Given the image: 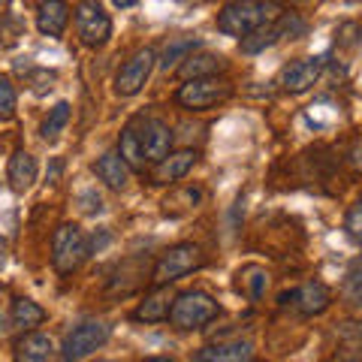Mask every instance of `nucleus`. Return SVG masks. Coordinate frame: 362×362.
Returning <instances> with one entry per match:
<instances>
[{
    "label": "nucleus",
    "mask_w": 362,
    "mask_h": 362,
    "mask_svg": "<svg viewBox=\"0 0 362 362\" xmlns=\"http://www.w3.org/2000/svg\"><path fill=\"white\" fill-rule=\"evenodd\" d=\"M4 293H6V290H4V284H0V299H4Z\"/></svg>",
    "instance_id": "nucleus-39"
},
{
    "label": "nucleus",
    "mask_w": 362,
    "mask_h": 362,
    "mask_svg": "<svg viewBox=\"0 0 362 362\" xmlns=\"http://www.w3.org/2000/svg\"><path fill=\"white\" fill-rule=\"evenodd\" d=\"M290 299L299 308V314L317 317V314H323L332 305V293H329L326 284H320V281H308V284H302L296 293H290Z\"/></svg>",
    "instance_id": "nucleus-12"
},
{
    "label": "nucleus",
    "mask_w": 362,
    "mask_h": 362,
    "mask_svg": "<svg viewBox=\"0 0 362 362\" xmlns=\"http://www.w3.org/2000/svg\"><path fill=\"white\" fill-rule=\"evenodd\" d=\"M6 329H9V326H6V317H4V314H0V335H4Z\"/></svg>",
    "instance_id": "nucleus-37"
},
{
    "label": "nucleus",
    "mask_w": 362,
    "mask_h": 362,
    "mask_svg": "<svg viewBox=\"0 0 362 362\" xmlns=\"http://www.w3.org/2000/svg\"><path fill=\"white\" fill-rule=\"evenodd\" d=\"M145 362H175V359H173V356H148Z\"/></svg>",
    "instance_id": "nucleus-36"
},
{
    "label": "nucleus",
    "mask_w": 362,
    "mask_h": 362,
    "mask_svg": "<svg viewBox=\"0 0 362 362\" xmlns=\"http://www.w3.org/2000/svg\"><path fill=\"white\" fill-rule=\"evenodd\" d=\"M347 163L354 173L362 175V136H356L354 142H350V148H347Z\"/></svg>",
    "instance_id": "nucleus-31"
},
{
    "label": "nucleus",
    "mask_w": 362,
    "mask_h": 362,
    "mask_svg": "<svg viewBox=\"0 0 362 362\" xmlns=\"http://www.w3.org/2000/svg\"><path fill=\"white\" fill-rule=\"evenodd\" d=\"M230 97H233V85H230V78H223V76L190 78V82H185L175 90V103L187 112H206Z\"/></svg>",
    "instance_id": "nucleus-3"
},
{
    "label": "nucleus",
    "mask_w": 362,
    "mask_h": 362,
    "mask_svg": "<svg viewBox=\"0 0 362 362\" xmlns=\"http://www.w3.org/2000/svg\"><path fill=\"white\" fill-rule=\"evenodd\" d=\"M0 6H9V0H0Z\"/></svg>",
    "instance_id": "nucleus-40"
},
{
    "label": "nucleus",
    "mask_w": 362,
    "mask_h": 362,
    "mask_svg": "<svg viewBox=\"0 0 362 362\" xmlns=\"http://www.w3.org/2000/svg\"><path fill=\"white\" fill-rule=\"evenodd\" d=\"M118 154H121V160L130 166V173H139V169L145 166V154H142L139 127H136V121H130L127 127L121 130V139H118Z\"/></svg>",
    "instance_id": "nucleus-20"
},
{
    "label": "nucleus",
    "mask_w": 362,
    "mask_h": 362,
    "mask_svg": "<svg viewBox=\"0 0 362 362\" xmlns=\"http://www.w3.org/2000/svg\"><path fill=\"white\" fill-rule=\"evenodd\" d=\"M13 326H18V329H25V332H30L33 326H40L42 320H45V311L40 308L33 299H28V296H21V299H16L13 302Z\"/></svg>",
    "instance_id": "nucleus-21"
},
{
    "label": "nucleus",
    "mask_w": 362,
    "mask_h": 362,
    "mask_svg": "<svg viewBox=\"0 0 362 362\" xmlns=\"http://www.w3.org/2000/svg\"><path fill=\"white\" fill-rule=\"evenodd\" d=\"M82 199L88 202V206H82V211H88V214L103 211V199H100V197H94V194H82Z\"/></svg>",
    "instance_id": "nucleus-32"
},
{
    "label": "nucleus",
    "mask_w": 362,
    "mask_h": 362,
    "mask_svg": "<svg viewBox=\"0 0 362 362\" xmlns=\"http://www.w3.org/2000/svg\"><path fill=\"white\" fill-rule=\"evenodd\" d=\"M28 82H30L33 94H49V90L54 88V82H58V73L54 70H30Z\"/></svg>",
    "instance_id": "nucleus-29"
},
{
    "label": "nucleus",
    "mask_w": 362,
    "mask_h": 362,
    "mask_svg": "<svg viewBox=\"0 0 362 362\" xmlns=\"http://www.w3.org/2000/svg\"><path fill=\"white\" fill-rule=\"evenodd\" d=\"M272 13H278L275 0H230L221 13H218V30L226 37H247L257 28L269 25Z\"/></svg>",
    "instance_id": "nucleus-1"
},
{
    "label": "nucleus",
    "mask_w": 362,
    "mask_h": 362,
    "mask_svg": "<svg viewBox=\"0 0 362 362\" xmlns=\"http://www.w3.org/2000/svg\"><path fill=\"white\" fill-rule=\"evenodd\" d=\"M13 350L16 362H54V341L45 332H25Z\"/></svg>",
    "instance_id": "nucleus-13"
},
{
    "label": "nucleus",
    "mask_w": 362,
    "mask_h": 362,
    "mask_svg": "<svg viewBox=\"0 0 362 362\" xmlns=\"http://www.w3.org/2000/svg\"><path fill=\"white\" fill-rule=\"evenodd\" d=\"M269 287V275H266V269H259V266H245L239 272V290L245 293L247 299H254L259 302L263 299V293Z\"/></svg>",
    "instance_id": "nucleus-22"
},
{
    "label": "nucleus",
    "mask_w": 362,
    "mask_h": 362,
    "mask_svg": "<svg viewBox=\"0 0 362 362\" xmlns=\"http://www.w3.org/2000/svg\"><path fill=\"white\" fill-rule=\"evenodd\" d=\"M40 175V166H37V157L28 154V151H16L9 157V166H6V178H9V187L16 194H25V190L33 187V181Z\"/></svg>",
    "instance_id": "nucleus-14"
},
{
    "label": "nucleus",
    "mask_w": 362,
    "mask_h": 362,
    "mask_svg": "<svg viewBox=\"0 0 362 362\" xmlns=\"http://www.w3.org/2000/svg\"><path fill=\"white\" fill-rule=\"evenodd\" d=\"M173 302H175V296L169 293V284L157 287L151 296H145V302L133 311V320H139V323H160V320H169Z\"/></svg>",
    "instance_id": "nucleus-16"
},
{
    "label": "nucleus",
    "mask_w": 362,
    "mask_h": 362,
    "mask_svg": "<svg viewBox=\"0 0 362 362\" xmlns=\"http://www.w3.org/2000/svg\"><path fill=\"white\" fill-rule=\"evenodd\" d=\"M218 314H221L218 299H211L206 290H187L175 296L173 311H169V326L178 332H194L209 326Z\"/></svg>",
    "instance_id": "nucleus-2"
},
{
    "label": "nucleus",
    "mask_w": 362,
    "mask_h": 362,
    "mask_svg": "<svg viewBox=\"0 0 362 362\" xmlns=\"http://www.w3.org/2000/svg\"><path fill=\"white\" fill-rule=\"evenodd\" d=\"M275 25H278L281 40H299V37H305V30H308V25H305V18L299 13H281L275 18Z\"/></svg>",
    "instance_id": "nucleus-26"
},
{
    "label": "nucleus",
    "mask_w": 362,
    "mask_h": 362,
    "mask_svg": "<svg viewBox=\"0 0 362 362\" xmlns=\"http://www.w3.org/2000/svg\"><path fill=\"white\" fill-rule=\"evenodd\" d=\"M344 230H347L350 239L362 245V199L354 202V206H350V211L344 214Z\"/></svg>",
    "instance_id": "nucleus-30"
},
{
    "label": "nucleus",
    "mask_w": 362,
    "mask_h": 362,
    "mask_svg": "<svg viewBox=\"0 0 362 362\" xmlns=\"http://www.w3.org/2000/svg\"><path fill=\"white\" fill-rule=\"evenodd\" d=\"M94 173L112 190H124V187H127V181H130V166L121 160L118 151H106L103 157H97Z\"/></svg>",
    "instance_id": "nucleus-18"
},
{
    "label": "nucleus",
    "mask_w": 362,
    "mask_h": 362,
    "mask_svg": "<svg viewBox=\"0 0 362 362\" xmlns=\"http://www.w3.org/2000/svg\"><path fill=\"white\" fill-rule=\"evenodd\" d=\"M6 259H9V245H6L4 235H0V269L6 266Z\"/></svg>",
    "instance_id": "nucleus-33"
},
{
    "label": "nucleus",
    "mask_w": 362,
    "mask_h": 362,
    "mask_svg": "<svg viewBox=\"0 0 362 362\" xmlns=\"http://www.w3.org/2000/svg\"><path fill=\"white\" fill-rule=\"evenodd\" d=\"M275 4H284V6H299V4H308V0H275Z\"/></svg>",
    "instance_id": "nucleus-35"
},
{
    "label": "nucleus",
    "mask_w": 362,
    "mask_h": 362,
    "mask_svg": "<svg viewBox=\"0 0 362 362\" xmlns=\"http://www.w3.org/2000/svg\"><path fill=\"white\" fill-rule=\"evenodd\" d=\"M16 103H18V94H16L13 78L0 76V118H13L16 115Z\"/></svg>",
    "instance_id": "nucleus-28"
},
{
    "label": "nucleus",
    "mask_w": 362,
    "mask_h": 362,
    "mask_svg": "<svg viewBox=\"0 0 362 362\" xmlns=\"http://www.w3.org/2000/svg\"><path fill=\"white\" fill-rule=\"evenodd\" d=\"M76 30L88 49H100L112 37V18L103 13L100 0H78L76 4Z\"/></svg>",
    "instance_id": "nucleus-7"
},
{
    "label": "nucleus",
    "mask_w": 362,
    "mask_h": 362,
    "mask_svg": "<svg viewBox=\"0 0 362 362\" xmlns=\"http://www.w3.org/2000/svg\"><path fill=\"white\" fill-rule=\"evenodd\" d=\"M88 259V239L76 223H61L52 235V266L58 275H73V272Z\"/></svg>",
    "instance_id": "nucleus-4"
},
{
    "label": "nucleus",
    "mask_w": 362,
    "mask_h": 362,
    "mask_svg": "<svg viewBox=\"0 0 362 362\" xmlns=\"http://www.w3.org/2000/svg\"><path fill=\"white\" fill-rule=\"evenodd\" d=\"M70 115H73V109H70V103H66V100H61L58 106L54 109H49V118L42 121V139L45 142H54L58 139V136L66 130V124H70Z\"/></svg>",
    "instance_id": "nucleus-24"
},
{
    "label": "nucleus",
    "mask_w": 362,
    "mask_h": 362,
    "mask_svg": "<svg viewBox=\"0 0 362 362\" xmlns=\"http://www.w3.org/2000/svg\"><path fill=\"white\" fill-rule=\"evenodd\" d=\"M70 25V4L66 0H42L37 6V30L42 37H61Z\"/></svg>",
    "instance_id": "nucleus-11"
},
{
    "label": "nucleus",
    "mask_w": 362,
    "mask_h": 362,
    "mask_svg": "<svg viewBox=\"0 0 362 362\" xmlns=\"http://www.w3.org/2000/svg\"><path fill=\"white\" fill-rule=\"evenodd\" d=\"M199 266H202V251H199L197 245H190V242H181V245L169 247V251L160 254V259L154 263L151 281H154L157 287L173 284V281L190 275V272L199 269Z\"/></svg>",
    "instance_id": "nucleus-5"
},
{
    "label": "nucleus",
    "mask_w": 362,
    "mask_h": 362,
    "mask_svg": "<svg viewBox=\"0 0 362 362\" xmlns=\"http://www.w3.org/2000/svg\"><path fill=\"white\" fill-rule=\"evenodd\" d=\"M341 299L347 305H354V308H362V266L347 272V278L341 284Z\"/></svg>",
    "instance_id": "nucleus-27"
},
{
    "label": "nucleus",
    "mask_w": 362,
    "mask_h": 362,
    "mask_svg": "<svg viewBox=\"0 0 362 362\" xmlns=\"http://www.w3.org/2000/svg\"><path fill=\"white\" fill-rule=\"evenodd\" d=\"M197 362H254V344L251 341L209 344L197 354Z\"/></svg>",
    "instance_id": "nucleus-17"
},
{
    "label": "nucleus",
    "mask_w": 362,
    "mask_h": 362,
    "mask_svg": "<svg viewBox=\"0 0 362 362\" xmlns=\"http://www.w3.org/2000/svg\"><path fill=\"white\" fill-rule=\"evenodd\" d=\"M154 64H157V54H154L151 45H145V49L130 54V58L121 64L118 76H115V94L118 97H136L145 88V82L151 78Z\"/></svg>",
    "instance_id": "nucleus-8"
},
{
    "label": "nucleus",
    "mask_w": 362,
    "mask_h": 362,
    "mask_svg": "<svg viewBox=\"0 0 362 362\" xmlns=\"http://www.w3.org/2000/svg\"><path fill=\"white\" fill-rule=\"evenodd\" d=\"M139 142H142V154L145 160L160 163L166 154H173V130L169 124L160 118H142L139 121Z\"/></svg>",
    "instance_id": "nucleus-9"
},
{
    "label": "nucleus",
    "mask_w": 362,
    "mask_h": 362,
    "mask_svg": "<svg viewBox=\"0 0 362 362\" xmlns=\"http://www.w3.org/2000/svg\"><path fill=\"white\" fill-rule=\"evenodd\" d=\"M275 42H281V33H278L275 21H269V25L257 28L254 33L242 37V52H245V54H259V52H266L269 45H275Z\"/></svg>",
    "instance_id": "nucleus-23"
},
{
    "label": "nucleus",
    "mask_w": 362,
    "mask_h": 362,
    "mask_svg": "<svg viewBox=\"0 0 362 362\" xmlns=\"http://www.w3.org/2000/svg\"><path fill=\"white\" fill-rule=\"evenodd\" d=\"M109 341V326L103 320H82L64 338V362H78Z\"/></svg>",
    "instance_id": "nucleus-6"
},
{
    "label": "nucleus",
    "mask_w": 362,
    "mask_h": 362,
    "mask_svg": "<svg viewBox=\"0 0 362 362\" xmlns=\"http://www.w3.org/2000/svg\"><path fill=\"white\" fill-rule=\"evenodd\" d=\"M194 163H197V151H190V148L166 154L154 169V185H173V181H181L190 169H194Z\"/></svg>",
    "instance_id": "nucleus-15"
},
{
    "label": "nucleus",
    "mask_w": 362,
    "mask_h": 362,
    "mask_svg": "<svg viewBox=\"0 0 362 362\" xmlns=\"http://www.w3.org/2000/svg\"><path fill=\"white\" fill-rule=\"evenodd\" d=\"M112 4H115L118 9H130V6H136V4H139V0H112Z\"/></svg>",
    "instance_id": "nucleus-34"
},
{
    "label": "nucleus",
    "mask_w": 362,
    "mask_h": 362,
    "mask_svg": "<svg viewBox=\"0 0 362 362\" xmlns=\"http://www.w3.org/2000/svg\"><path fill=\"white\" fill-rule=\"evenodd\" d=\"M323 73V61L320 58H299L290 61L284 70H281V88L287 94H305L308 88L317 85V78Z\"/></svg>",
    "instance_id": "nucleus-10"
},
{
    "label": "nucleus",
    "mask_w": 362,
    "mask_h": 362,
    "mask_svg": "<svg viewBox=\"0 0 362 362\" xmlns=\"http://www.w3.org/2000/svg\"><path fill=\"white\" fill-rule=\"evenodd\" d=\"M178 4H199V0H178Z\"/></svg>",
    "instance_id": "nucleus-38"
},
{
    "label": "nucleus",
    "mask_w": 362,
    "mask_h": 362,
    "mask_svg": "<svg viewBox=\"0 0 362 362\" xmlns=\"http://www.w3.org/2000/svg\"><path fill=\"white\" fill-rule=\"evenodd\" d=\"M221 70H223V58H221V54H209V52L187 54V58L178 64V76L185 78V82H190V78L218 76Z\"/></svg>",
    "instance_id": "nucleus-19"
},
{
    "label": "nucleus",
    "mask_w": 362,
    "mask_h": 362,
    "mask_svg": "<svg viewBox=\"0 0 362 362\" xmlns=\"http://www.w3.org/2000/svg\"><path fill=\"white\" fill-rule=\"evenodd\" d=\"M197 45H199V40H197V37H187V33H185V37H173V40L166 42L160 64H163L166 70H169V64H181V61H185L190 52L197 49Z\"/></svg>",
    "instance_id": "nucleus-25"
}]
</instances>
